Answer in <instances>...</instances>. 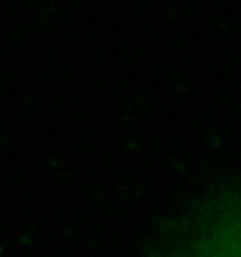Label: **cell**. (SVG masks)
<instances>
[{
  "label": "cell",
  "instance_id": "6da1fadb",
  "mask_svg": "<svg viewBox=\"0 0 241 257\" xmlns=\"http://www.w3.org/2000/svg\"><path fill=\"white\" fill-rule=\"evenodd\" d=\"M207 257H241V218L219 233Z\"/></svg>",
  "mask_w": 241,
  "mask_h": 257
}]
</instances>
